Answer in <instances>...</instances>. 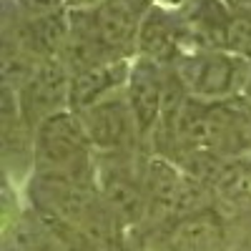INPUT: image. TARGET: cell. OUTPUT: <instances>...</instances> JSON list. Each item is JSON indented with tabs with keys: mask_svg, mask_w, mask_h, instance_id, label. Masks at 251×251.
I'll return each mask as SVG.
<instances>
[{
	"mask_svg": "<svg viewBox=\"0 0 251 251\" xmlns=\"http://www.w3.org/2000/svg\"><path fill=\"white\" fill-rule=\"evenodd\" d=\"M153 0H106L98 10L71 13V28L86 33L103 60H123L136 53L138 30Z\"/></svg>",
	"mask_w": 251,
	"mask_h": 251,
	"instance_id": "obj_1",
	"label": "cell"
},
{
	"mask_svg": "<svg viewBox=\"0 0 251 251\" xmlns=\"http://www.w3.org/2000/svg\"><path fill=\"white\" fill-rule=\"evenodd\" d=\"M83 126L88 131L96 156L103 153H126L141 151V141L136 131V118L126 98V88L113 93L111 98L96 103L93 108L80 113Z\"/></svg>",
	"mask_w": 251,
	"mask_h": 251,
	"instance_id": "obj_7",
	"label": "cell"
},
{
	"mask_svg": "<svg viewBox=\"0 0 251 251\" xmlns=\"http://www.w3.org/2000/svg\"><path fill=\"white\" fill-rule=\"evenodd\" d=\"M35 169L96 174V151L78 113L63 111L35 128Z\"/></svg>",
	"mask_w": 251,
	"mask_h": 251,
	"instance_id": "obj_4",
	"label": "cell"
},
{
	"mask_svg": "<svg viewBox=\"0 0 251 251\" xmlns=\"http://www.w3.org/2000/svg\"><path fill=\"white\" fill-rule=\"evenodd\" d=\"M106 0H66V8L71 13H88V10H98Z\"/></svg>",
	"mask_w": 251,
	"mask_h": 251,
	"instance_id": "obj_13",
	"label": "cell"
},
{
	"mask_svg": "<svg viewBox=\"0 0 251 251\" xmlns=\"http://www.w3.org/2000/svg\"><path fill=\"white\" fill-rule=\"evenodd\" d=\"M161 5H166V8H174L176 10V5H186V0H158Z\"/></svg>",
	"mask_w": 251,
	"mask_h": 251,
	"instance_id": "obj_15",
	"label": "cell"
},
{
	"mask_svg": "<svg viewBox=\"0 0 251 251\" xmlns=\"http://www.w3.org/2000/svg\"><path fill=\"white\" fill-rule=\"evenodd\" d=\"M71 78H73V71L58 55V58L40 60L33 78L18 91L20 118L33 131L50 116L71 111Z\"/></svg>",
	"mask_w": 251,
	"mask_h": 251,
	"instance_id": "obj_6",
	"label": "cell"
},
{
	"mask_svg": "<svg viewBox=\"0 0 251 251\" xmlns=\"http://www.w3.org/2000/svg\"><path fill=\"white\" fill-rule=\"evenodd\" d=\"M186 50H191V33H188L183 15L174 8L153 5L141 23L136 53L161 66H171Z\"/></svg>",
	"mask_w": 251,
	"mask_h": 251,
	"instance_id": "obj_9",
	"label": "cell"
},
{
	"mask_svg": "<svg viewBox=\"0 0 251 251\" xmlns=\"http://www.w3.org/2000/svg\"><path fill=\"white\" fill-rule=\"evenodd\" d=\"M163 80H166V66L136 55L128 83H126V98H128V106L136 118L141 146L151 143L158 128L161 106H163Z\"/></svg>",
	"mask_w": 251,
	"mask_h": 251,
	"instance_id": "obj_8",
	"label": "cell"
},
{
	"mask_svg": "<svg viewBox=\"0 0 251 251\" xmlns=\"http://www.w3.org/2000/svg\"><path fill=\"white\" fill-rule=\"evenodd\" d=\"M186 91L201 100H228L244 93L251 78V60L221 48L186 50L171 63Z\"/></svg>",
	"mask_w": 251,
	"mask_h": 251,
	"instance_id": "obj_2",
	"label": "cell"
},
{
	"mask_svg": "<svg viewBox=\"0 0 251 251\" xmlns=\"http://www.w3.org/2000/svg\"><path fill=\"white\" fill-rule=\"evenodd\" d=\"M25 18H46L66 10V0H13Z\"/></svg>",
	"mask_w": 251,
	"mask_h": 251,
	"instance_id": "obj_12",
	"label": "cell"
},
{
	"mask_svg": "<svg viewBox=\"0 0 251 251\" xmlns=\"http://www.w3.org/2000/svg\"><path fill=\"white\" fill-rule=\"evenodd\" d=\"M133 60H106L96 66L80 68L71 78V111L73 113H86L96 103L111 98L113 93L123 91L131 75Z\"/></svg>",
	"mask_w": 251,
	"mask_h": 251,
	"instance_id": "obj_10",
	"label": "cell"
},
{
	"mask_svg": "<svg viewBox=\"0 0 251 251\" xmlns=\"http://www.w3.org/2000/svg\"><path fill=\"white\" fill-rule=\"evenodd\" d=\"M234 13H251V0H224Z\"/></svg>",
	"mask_w": 251,
	"mask_h": 251,
	"instance_id": "obj_14",
	"label": "cell"
},
{
	"mask_svg": "<svg viewBox=\"0 0 251 251\" xmlns=\"http://www.w3.org/2000/svg\"><path fill=\"white\" fill-rule=\"evenodd\" d=\"M3 251H71V249L43 216H38L33 208H25L10 224H5Z\"/></svg>",
	"mask_w": 251,
	"mask_h": 251,
	"instance_id": "obj_11",
	"label": "cell"
},
{
	"mask_svg": "<svg viewBox=\"0 0 251 251\" xmlns=\"http://www.w3.org/2000/svg\"><path fill=\"white\" fill-rule=\"evenodd\" d=\"M228 224L231 221L211 206L146 234V244L151 251H226L231 239Z\"/></svg>",
	"mask_w": 251,
	"mask_h": 251,
	"instance_id": "obj_5",
	"label": "cell"
},
{
	"mask_svg": "<svg viewBox=\"0 0 251 251\" xmlns=\"http://www.w3.org/2000/svg\"><path fill=\"white\" fill-rule=\"evenodd\" d=\"M244 93H246V96L251 98V78H249V86H246V91H244Z\"/></svg>",
	"mask_w": 251,
	"mask_h": 251,
	"instance_id": "obj_16",
	"label": "cell"
},
{
	"mask_svg": "<svg viewBox=\"0 0 251 251\" xmlns=\"http://www.w3.org/2000/svg\"><path fill=\"white\" fill-rule=\"evenodd\" d=\"M143 171L146 158H141V151L96 156V181L100 199L128 228V234L141 231L146 221Z\"/></svg>",
	"mask_w": 251,
	"mask_h": 251,
	"instance_id": "obj_3",
	"label": "cell"
}]
</instances>
